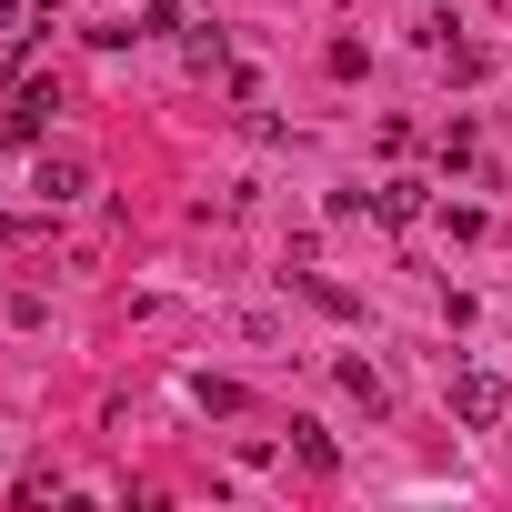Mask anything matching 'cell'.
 <instances>
[{"label": "cell", "mask_w": 512, "mask_h": 512, "mask_svg": "<svg viewBox=\"0 0 512 512\" xmlns=\"http://www.w3.org/2000/svg\"><path fill=\"white\" fill-rule=\"evenodd\" d=\"M452 412H462L472 432H502V412H512V382H502V372H462V382H452Z\"/></svg>", "instance_id": "obj_1"}, {"label": "cell", "mask_w": 512, "mask_h": 512, "mask_svg": "<svg viewBox=\"0 0 512 512\" xmlns=\"http://www.w3.org/2000/svg\"><path fill=\"white\" fill-rule=\"evenodd\" d=\"M51 111H61V91H51V81H21V91H11V111H0V141H41V131H51Z\"/></svg>", "instance_id": "obj_2"}, {"label": "cell", "mask_w": 512, "mask_h": 512, "mask_svg": "<svg viewBox=\"0 0 512 512\" xmlns=\"http://www.w3.org/2000/svg\"><path fill=\"white\" fill-rule=\"evenodd\" d=\"M31 191H41V201H81V191H91V161H71V151L51 161V151H41V171H31Z\"/></svg>", "instance_id": "obj_3"}, {"label": "cell", "mask_w": 512, "mask_h": 512, "mask_svg": "<svg viewBox=\"0 0 512 512\" xmlns=\"http://www.w3.org/2000/svg\"><path fill=\"white\" fill-rule=\"evenodd\" d=\"M422 201H432L422 181H382V191H372V211H382V221H422Z\"/></svg>", "instance_id": "obj_4"}, {"label": "cell", "mask_w": 512, "mask_h": 512, "mask_svg": "<svg viewBox=\"0 0 512 512\" xmlns=\"http://www.w3.org/2000/svg\"><path fill=\"white\" fill-rule=\"evenodd\" d=\"M292 452H302L312 472H342V452H332V432H312V422H292Z\"/></svg>", "instance_id": "obj_5"}, {"label": "cell", "mask_w": 512, "mask_h": 512, "mask_svg": "<svg viewBox=\"0 0 512 512\" xmlns=\"http://www.w3.org/2000/svg\"><path fill=\"white\" fill-rule=\"evenodd\" d=\"M342 392H352V402H372V412H382V402H392V392H382V372H372V362H342Z\"/></svg>", "instance_id": "obj_6"}, {"label": "cell", "mask_w": 512, "mask_h": 512, "mask_svg": "<svg viewBox=\"0 0 512 512\" xmlns=\"http://www.w3.org/2000/svg\"><path fill=\"white\" fill-rule=\"evenodd\" d=\"M191 402H201V412H241V382H211V372H201V382H191Z\"/></svg>", "instance_id": "obj_7"}, {"label": "cell", "mask_w": 512, "mask_h": 512, "mask_svg": "<svg viewBox=\"0 0 512 512\" xmlns=\"http://www.w3.org/2000/svg\"><path fill=\"white\" fill-rule=\"evenodd\" d=\"M41 11V0H0V51H21V21Z\"/></svg>", "instance_id": "obj_8"}]
</instances>
